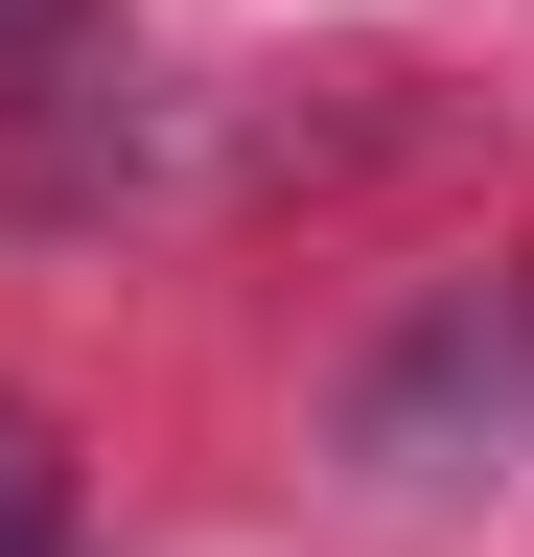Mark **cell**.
<instances>
[{
    "label": "cell",
    "instance_id": "6da1fadb",
    "mask_svg": "<svg viewBox=\"0 0 534 557\" xmlns=\"http://www.w3.org/2000/svg\"><path fill=\"white\" fill-rule=\"evenodd\" d=\"M0 557H71V442L0 395Z\"/></svg>",
    "mask_w": 534,
    "mask_h": 557
},
{
    "label": "cell",
    "instance_id": "7a4b0ae2",
    "mask_svg": "<svg viewBox=\"0 0 534 557\" xmlns=\"http://www.w3.org/2000/svg\"><path fill=\"white\" fill-rule=\"evenodd\" d=\"M71 24H94V0H0V70H24V47H71Z\"/></svg>",
    "mask_w": 534,
    "mask_h": 557
}]
</instances>
